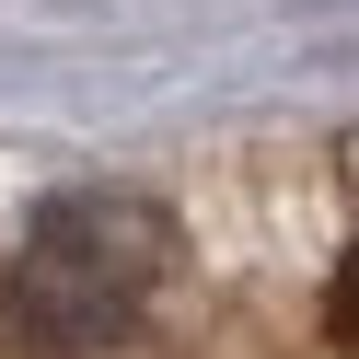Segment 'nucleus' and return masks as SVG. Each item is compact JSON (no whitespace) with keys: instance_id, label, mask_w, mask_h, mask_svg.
<instances>
[{"instance_id":"obj_2","label":"nucleus","mask_w":359,"mask_h":359,"mask_svg":"<svg viewBox=\"0 0 359 359\" xmlns=\"http://www.w3.org/2000/svg\"><path fill=\"white\" fill-rule=\"evenodd\" d=\"M325 336L359 348V243H348V266H336V290H325Z\"/></svg>"},{"instance_id":"obj_1","label":"nucleus","mask_w":359,"mask_h":359,"mask_svg":"<svg viewBox=\"0 0 359 359\" xmlns=\"http://www.w3.org/2000/svg\"><path fill=\"white\" fill-rule=\"evenodd\" d=\"M163 278H174V220L151 197L116 186L58 197L0 266V336H24L35 359H93L163 302Z\"/></svg>"}]
</instances>
